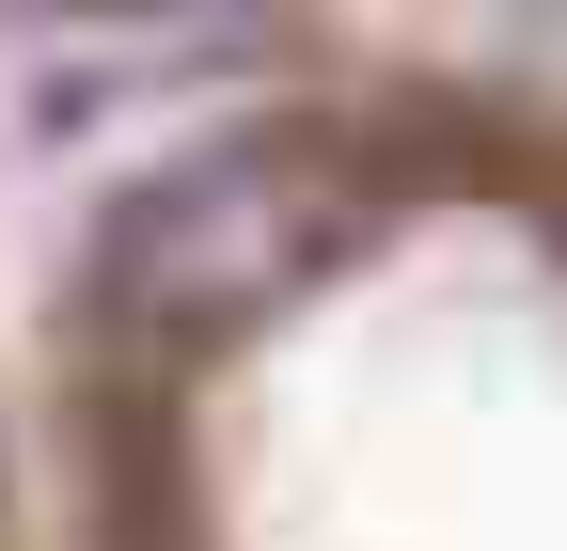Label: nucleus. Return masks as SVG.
<instances>
[{
    "instance_id": "nucleus-1",
    "label": "nucleus",
    "mask_w": 567,
    "mask_h": 551,
    "mask_svg": "<svg viewBox=\"0 0 567 551\" xmlns=\"http://www.w3.org/2000/svg\"><path fill=\"white\" fill-rule=\"evenodd\" d=\"M268 205H284V143H221V158H174L158 189L111 221L126 300H189V284H237L268 252Z\"/></svg>"
},
{
    "instance_id": "nucleus-2",
    "label": "nucleus",
    "mask_w": 567,
    "mask_h": 551,
    "mask_svg": "<svg viewBox=\"0 0 567 551\" xmlns=\"http://www.w3.org/2000/svg\"><path fill=\"white\" fill-rule=\"evenodd\" d=\"M205 63H237V48L221 32H174V48H17V111H32V143H63L80 111L158 95V80H205Z\"/></svg>"
}]
</instances>
